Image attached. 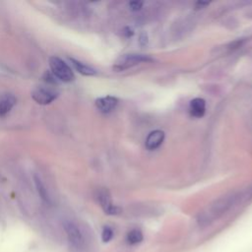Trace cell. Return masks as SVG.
<instances>
[{"label": "cell", "mask_w": 252, "mask_h": 252, "mask_svg": "<svg viewBox=\"0 0 252 252\" xmlns=\"http://www.w3.org/2000/svg\"><path fill=\"white\" fill-rule=\"evenodd\" d=\"M33 181H34V185H35L36 191H37L39 197L41 198V200H42L43 202H45V203H50L49 194H48L47 189H46V187L44 186L42 180L40 179V177L35 174V175L33 176Z\"/></svg>", "instance_id": "obj_12"}, {"label": "cell", "mask_w": 252, "mask_h": 252, "mask_svg": "<svg viewBox=\"0 0 252 252\" xmlns=\"http://www.w3.org/2000/svg\"><path fill=\"white\" fill-rule=\"evenodd\" d=\"M63 226L67 235L69 246L76 252L82 251L85 248V237L80 227L71 220H65Z\"/></svg>", "instance_id": "obj_2"}, {"label": "cell", "mask_w": 252, "mask_h": 252, "mask_svg": "<svg viewBox=\"0 0 252 252\" xmlns=\"http://www.w3.org/2000/svg\"><path fill=\"white\" fill-rule=\"evenodd\" d=\"M150 61H153V58H151L149 55L136 54V53L124 54L117 59V61L114 64V69L121 71V70L128 69L130 67H133L142 62H150Z\"/></svg>", "instance_id": "obj_4"}, {"label": "cell", "mask_w": 252, "mask_h": 252, "mask_svg": "<svg viewBox=\"0 0 252 252\" xmlns=\"http://www.w3.org/2000/svg\"><path fill=\"white\" fill-rule=\"evenodd\" d=\"M58 96V92L46 87H36L32 92V99L38 104L46 105L55 100Z\"/></svg>", "instance_id": "obj_5"}, {"label": "cell", "mask_w": 252, "mask_h": 252, "mask_svg": "<svg viewBox=\"0 0 252 252\" xmlns=\"http://www.w3.org/2000/svg\"><path fill=\"white\" fill-rule=\"evenodd\" d=\"M49 67L51 70V74L62 82L69 83L75 79L71 67L57 56H51L49 58Z\"/></svg>", "instance_id": "obj_3"}, {"label": "cell", "mask_w": 252, "mask_h": 252, "mask_svg": "<svg viewBox=\"0 0 252 252\" xmlns=\"http://www.w3.org/2000/svg\"><path fill=\"white\" fill-rule=\"evenodd\" d=\"M17 98L13 94L5 93L0 95V116L7 115L15 106Z\"/></svg>", "instance_id": "obj_7"}, {"label": "cell", "mask_w": 252, "mask_h": 252, "mask_svg": "<svg viewBox=\"0 0 252 252\" xmlns=\"http://www.w3.org/2000/svg\"><path fill=\"white\" fill-rule=\"evenodd\" d=\"M139 42H140L142 45H145V44H147V42H148V36H147V34H146L145 32H142V33L140 34V39H139Z\"/></svg>", "instance_id": "obj_16"}, {"label": "cell", "mask_w": 252, "mask_h": 252, "mask_svg": "<svg viewBox=\"0 0 252 252\" xmlns=\"http://www.w3.org/2000/svg\"><path fill=\"white\" fill-rule=\"evenodd\" d=\"M206 110V102L203 98L196 97L190 101V112L195 117H202Z\"/></svg>", "instance_id": "obj_10"}, {"label": "cell", "mask_w": 252, "mask_h": 252, "mask_svg": "<svg viewBox=\"0 0 252 252\" xmlns=\"http://www.w3.org/2000/svg\"><path fill=\"white\" fill-rule=\"evenodd\" d=\"M142 6H143V2L141 1H132L129 3V8L132 11H138L142 8Z\"/></svg>", "instance_id": "obj_15"}, {"label": "cell", "mask_w": 252, "mask_h": 252, "mask_svg": "<svg viewBox=\"0 0 252 252\" xmlns=\"http://www.w3.org/2000/svg\"><path fill=\"white\" fill-rule=\"evenodd\" d=\"M164 139V133L160 130H155L149 134L146 139V147L149 150H155L158 148Z\"/></svg>", "instance_id": "obj_9"}, {"label": "cell", "mask_w": 252, "mask_h": 252, "mask_svg": "<svg viewBox=\"0 0 252 252\" xmlns=\"http://www.w3.org/2000/svg\"><path fill=\"white\" fill-rule=\"evenodd\" d=\"M70 62L73 65V67L80 74H82L84 76H94L96 73V71L94 68H92L91 66H89V65H87V64H85V63H83L81 61H78V60H76L74 58H70Z\"/></svg>", "instance_id": "obj_11"}, {"label": "cell", "mask_w": 252, "mask_h": 252, "mask_svg": "<svg viewBox=\"0 0 252 252\" xmlns=\"http://www.w3.org/2000/svg\"><path fill=\"white\" fill-rule=\"evenodd\" d=\"M143 239H144L143 232L138 228L131 229L126 235V240L129 245H137L141 243Z\"/></svg>", "instance_id": "obj_13"}, {"label": "cell", "mask_w": 252, "mask_h": 252, "mask_svg": "<svg viewBox=\"0 0 252 252\" xmlns=\"http://www.w3.org/2000/svg\"><path fill=\"white\" fill-rule=\"evenodd\" d=\"M117 103H118V99L110 95L98 97L95 100V105L101 112H110L112 109L115 108Z\"/></svg>", "instance_id": "obj_8"}, {"label": "cell", "mask_w": 252, "mask_h": 252, "mask_svg": "<svg viewBox=\"0 0 252 252\" xmlns=\"http://www.w3.org/2000/svg\"><path fill=\"white\" fill-rule=\"evenodd\" d=\"M235 202V196H226L219 199L213 203L208 209L203 211L198 217V223L200 226H207L216 219L224 214Z\"/></svg>", "instance_id": "obj_1"}, {"label": "cell", "mask_w": 252, "mask_h": 252, "mask_svg": "<svg viewBox=\"0 0 252 252\" xmlns=\"http://www.w3.org/2000/svg\"><path fill=\"white\" fill-rule=\"evenodd\" d=\"M113 235H114V231H113L112 227H110L108 225L103 226L102 231H101V240L104 243L109 242L113 238Z\"/></svg>", "instance_id": "obj_14"}, {"label": "cell", "mask_w": 252, "mask_h": 252, "mask_svg": "<svg viewBox=\"0 0 252 252\" xmlns=\"http://www.w3.org/2000/svg\"><path fill=\"white\" fill-rule=\"evenodd\" d=\"M97 200L98 203L100 204L102 210L104 211L105 214L107 215H117L121 212L120 208L113 205L110 199V195L107 190L101 189L97 192Z\"/></svg>", "instance_id": "obj_6"}]
</instances>
